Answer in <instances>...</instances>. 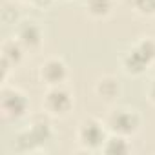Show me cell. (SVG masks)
<instances>
[{
    "instance_id": "obj_1",
    "label": "cell",
    "mask_w": 155,
    "mask_h": 155,
    "mask_svg": "<svg viewBox=\"0 0 155 155\" xmlns=\"http://www.w3.org/2000/svg\"><path fill=\"white\" fill-rule=\"evenodd\" d=\"M49 115H35L31 119V122L17 133L15 137V146L18 151H38L40 148H44L46 142H49L53 139V126L48 119Z\"/></svg>"
},
{
    "instance_id": "obj_2",
    "label": "cell",
    "mask_w": 155,
    "mask_h": 155,
    "mask_svg": "<svg viewBox=\"0 0 155 155\" xmlns=\"http://www.w3.org/2000/svg\"><path fill=\"white\" fill-rule=\"evenodd\" d=\"M108 135H110V130H108L106 122H102L97 117L82 119L79 122V126H77V133H75L79 146L82 148V151H88V153L101 151Z\"/></svg>"
},
{
    "instance_id": "obj_3",
    "label": "cell",
    "mask_w": 155,
    "mask_h": 155,
    "mask_svg": "<svg viewBox=\"0 0 155 155\" xmlns=\"http://www.w3.org/2000/svg\"><path fill=\"white\" fill-rule=\"evenodd\" d=\"M29 113V99L28 95L15 86L4 84L0 90V115L4 120L17 122Z\"/></svg>"
},
{
    "instance_id": "obj_4",
    "label": "cell",
    "mask_w": 155,
    "mask_h": 155,
    "mask_svg": "<svg viewBox=\"0 0 155 155\" xmlns=\"http://www.w3.org/2000/svg\"><path fill=\"white\" fill-rule=\"evenodd\" d=\"M106 126L110 130V133H117V135H124V137H133L140 126H142V117L135 108L130 106H117L113 108L108 117H106Z\"/></svg>"
},
{
    "instance_id": "obj_5",
    "label": "cell",
    "mask_w": 155,
    "mask_h": 155,
    "mask_svg": "<svg viewBox=\"0 0 155 155\" xmlns=\"http://www.w3.org/2000/svg\"><path fill=\"white\" fill-rule=\"evenodd\" d=\"M75 106V99L73 93L62 84V86H51L46 90L44 97H42V108L44 113H48L49 117H57V119H64L69 115V111Z\"/></svg>"
},
{
    "instance_id": "obj_6",
    "label": "cell",
    "mask_w": 155,
    "mask_h": 155,
    "mask_svg": "<svg viewBox=\"0 0 155 155\" xmlns=\"http://www.w3.org/2000/svg\"><path fill=\"white\" fill-rule=\"evenodd\" d=\"M69 77V69H68V64L58 58V57H49L46 58L40 68H38V79L42 84H46L48 88L51 86H62L66 84Z\"/></svg>"
},
{
    "instance_id": "obj_7",
    "label": "cell",
    "mask_w": 155,
    "mask_h": 155,
    "mask_svg": "<svg viewBox=\"0 0 155 155\" xmlns=\"http://www.w3.org/2000/svg\"><path fill=\"white\" fill-rule=\"evenodd\" d=\"M15 37L28 51L38 49L44 42V31H42L40 24L35 20H20L15 26Z\"/></svg>"
},
{
    "instance_id": "obj_8",
    "label": "cell",
    "mask_w": 155,
    "mask_h": 155,
    "mask_svg": "<svg viewBox=\"0 0 155 155\" xmlns=\"http://www.w3.org/2000/svg\"><path fill=\"white\" fill-rule=\"evenodd\" d=\"M153 62L133 44L122 57H120V68L126 75L130 77H140L142 73H146L150 69Z\"/></svg>"
},
{
    "instance_id": "obj_9",
    "label": "cell",
    "mask_w": 155,
    "mask_h": 155,
    "mask_svg": "<svg viewBox=\"0 0 155 155\" xmlns=\"http://www.w3.org/2000/svg\"><path fill=\"white\" fill-rule=\"evenodd\" d=\"M93 91L104 102H117V99L122 93V84L115 75H102L97 79Z\"/></svg>"
},
{
    "instance_id": "obj_10",
    "label": "cell",
    "mask_w": 155,
    "mask_h": 155,
    "mask_svg": "<svg viewBox=\"0 0 155 155\" xmlns=\"http://www.w3.org/2000/svg\"><path fill=\"white\" fill-rule=\"evenodd\" d=\"M26 48L18 42V38L13 35V37H9V38H6L4 42H2V48H0V58H4V60H8L13 68H17V66H20L22 64V60H24V57H26Z\"/></svg>"
},
{
    "instance_id": "obj_11",
    "label": "cell",
    "mask_w": 155,
    "mask_h": 155,
    "mask_svg": "<svg viewBox=\"0 0 155 155\" xmlns=\"http://www.w3.org/2000/svg\"><path fill=\"white\" fill-rule=\"evenodd\" d=\"M101 151L106 155H128V153H131V140H130V137L110 133L104 146L101 148Z\"/></svg>"
},
{
    "instance_id": "obj_12",
    "label": "cell",
    "mask_w": 155,
    "mask_h": 155,
    "mask_svg": "<svg viewBox=\"0 0 155 155\" xmlns=\"http://www.w3.org/2000/svg\"><path fill=\"white\" fill-rule=\"evenodd\" d=\"M113 6L115 2L113 0H86V13L95 18V20H102L108 18L113 13Z\"/></svg>"
},
{
    "instance_id": "obj_13",
    "label": "cell",
    "mask_w": 155,
    "mask_h": 155,
    "mask_svg": "<svg viewBox=\"0 0 155 155\" xmlns=\"http://www.w3.org/2000/svg\"><path fill=\"white\" fill-rule=\"evenodd\" d=\"M124 2L139 15L142 17H153L155 15V0H124Z\"/></svg>"
},
{
    "instance_id": "obj_14",
    "label": "cell",
    "mask_w": 155,
    "mask_h": 155,
    "mask_svg": "<svg viewBox=\"0 0 155 155\" xmlns=\"http://www.w3.org/2000/svg\"><path fill=\"white\" fill-rule=\"evenodd\" d=\"M2 22L6 26H17L20 22L18 9L13 4H4V8H2Z\"/></svg>"
},
{
    "instance_id": "obj_15",
    "label": "cell",
    "mask_w": 155,
    "mask_h": 155,
    "mask_svg": "<svg viewBox=\"0 0 155 155\" xmlns=\"http://www.w3.org/2000/svg\"><path fill=\"white\" fill-rule=\"evenodd\" d=\"M135 46H137L151 62H155V38H153V37H142L140 40L135 42Z\"/></svg>"
},
{
    "instance_id": "obj_16",
    "label": "cell",
    "mask_w": 155,
    "mask_h": 155,
    "mask_svg": "<svg viewBox=\"0 0 155 155\" xmlns=\"http://www.w3.org/2000/svg\"><path fill=\"white\" fill-rule=\"evenodd\" d=\"M11 69H15V68H13L8 60L0 58V81H2V84H6V82H8V77H9Z\"/></svg>"
},
{
    "instance_id": "obj_17",
    "label": "cell",
    "mask_w": 155,
    "mask_h": 155,
    "mask_svg": "<svg viewBox=\"0 0 155 155\" xmlns=\"http://www.w3.org/2000/svg\"><path fill=\"white\" fill-rule=\"evenodd\" d=\"M146 95H148V101L155 106V77L150 81V84H148V90H146Z\"/></svg>"
},
{
    "instance_id": "obj_18",
    "label": "cell",
    "mask_w": 155,
    "mask_h": 155,
    "mask_svg": "<svg viewBox=\"0 0 155 155\" xmlns=\"http://www.w3.org/2000/svg\"><path fill=\"white\" fill-rule=\"evenodd\" d=\"M53 2H55V0H31V4H35L38 8H49Z\"/></svg>"
},
{
    "instance_id": "obj_19",
    "label": "cell",
    "mask_w": 155,
    "mask_h": 155,
    "mask_svg": "<svg viewBox=\"0 0 155 155\" xmlns=\"http://www.w3.org/2000/svg\"><path fill=\"white\" fill-rule=\"evenodd\" d=\"M15 2H22V4H26V2H31V0H15Z\"/></svg>"
},
{
    "instance_id": "obj_20",
    "label": "cell",
    "mask_w": 155,
    "mask_h": 155,
    "mask_svg": "<svg viewBox=\"0 0 155 155\" xmlns=\"http://www.w3.org/2000/svg\"><path fill=\"white\" fill-rule=\"evenodd\" d=\"M68 2H73V0H68Z\"/></svg>"
}]
</instances>
